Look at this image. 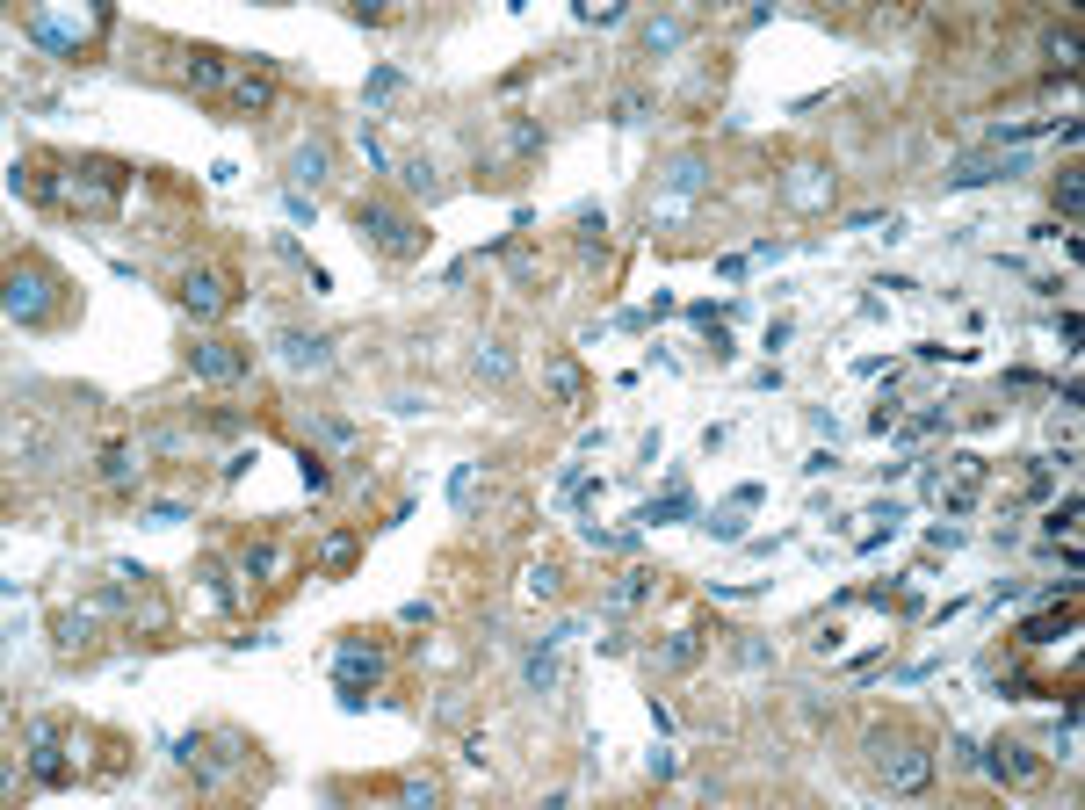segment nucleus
<instances>
[{"label": "nucleus", "mask_w": 1085, "mask_h": 810, "mask_svg": "<svg viewBox=\"0 0 1085 810\" xmlns=\"http://www.w3.org/2000/svg\"><path fill=\"white\" fill-rule=\"evenodd\" d=\"M138 478V449L131 442H109L102 449V485H131Z\"/></svg>", "instance_id": "obj_15"}, {"label": "nucleus", "mask_w": 1085, "mask_h": 810, "mask_svg": "<svg viewBox=\"0 0 1085 810\" xmlns=\"http://www.w3.org/2000/svg\"><path fill=\"white\" fill-rule=\"evenodd\" d=\"M984 181H999V167H991V160H970V167L948 174V189H984Z\"/></svg>", "instance_id": "obj_26"}, {"label": "nucleus", "mask_w": 1085, "mask_h": 810, "mask_svg": "<svg viewBox=\"0 0 1085 810\" xmlns=\"http://www.w3.org/2000/svg\"><path fill=\"white\" fill-rule=\"evenodd\" d=\"M355 550H362V536H355V528H333L319 565H326V572H348V565H355Z\"/></svg>", "instance_id": "obj_16"}, {"label": "nucleus", "mask_w": 1085, "mask_h": 810, "mask_svg": "<svg viewBox=\"0 0 1085 810\" xmlns=\"http://www.w3.org/2000/svg\"><path fill=\"white\" fill-rule=\"evenodd\" d=\"M695 659H702V637H695V630H673V637L659 644V666H666V673H688Z\"/></svg>", "instance_id": "obj_14"}, {"label": "nucleus", "mask_w": 1085, "mask_h": 810, "mask_svg": "<svg viewBox=\"0 0 1085 810\" xmlns=\"http://www.w3.org/2000/svg\"><path fill=\"white\" fill-rule=\"evenodd\" d=\"M796 174H803V181H789V196H796V203H825V174H818V167H796Z\"/></svg>", "instance_id": "obj_29"}, {"label": "nucleus", "mask_w": 1085, "mask_h": 810, "mask_svg": "<svg viewBox=\"0 0 1085 810\" xmlns=\"http://www.w3.org/2000/svg\"><path fill=\"white\" fill-rule=\"evenodd\" d=\"M87 637H95V608H80V615H66V622H58V651H80Z\"/></svg>", "instance_id": "obj_22"}, {"label": "nucleus", "mask_w": 1085, "mask_h": 810, "mask_svg": "<svg viewBox=\"0 0 1085 810\" xmlns=\"http://www.w3.org/2000/svg\"><path fill=\"white\" fill-rule=\"evenodd\" d=\"M1078 203H1085V189H1078V174H1057V210H1064V217H1078Z\"/></svg>", "instance_id": "obj_35"}, {"label": "nucleus", "mask_w": 1085, "mask_h": 810, "mask_svg": "<svg viewBox=\"0 0 1085 810\" xmlns=\"http://www.w3.org/2000/svg\"><path fill=\"white\" fill-rule=\"evenodd\" d=\"M1071 637V615H1035V622H1020V644H1057Z\"/></svg>", "instance_id": "obj_20"}, {"label": "nucleus", "mask_w": 1085, "mask_h": 810, "mask_svg": "<svg viewBox=\"0 0 1085 810\" xmlns=\"http://www.w3.org/2000/svg\"><path fill=\"white\" fill-rule=\"evenodd\" d=\"M333 680H340V702H348V709H362V695L384 680V659H377L369 644H348V651L333 659Z\"/></svg>", "instance_id": "obj_7"}, {"label": "nucleus", "mask_w": 1085, "mask_h": 810, "mask_svg": "<svg viewBox=\"0 0 1085 810\" xmlns=\"http://www.w3.org/2000/svg\"><path fill=\"white\" fill-rule=\"evenodd\" d=\"M767 659H774V651H767L760 637H746V644H738V666H767Z\"/></svg>", "instance_id": "obj_37"}, {"label": "nucleus", "mask_w": 1085, "mask_h": 810, "mask_svg": "<svg viewBox=\"0 0 1085 810\" xmlns=\"http://www.w3.org/2000/svg\"><path fill=\"white\" fill-rule=\"evenodd\" d=\"M550 391L565 398V405H579V398H586V377H579L572 362H550Z\"/></svg>", "instance_id": "obj_23"}, {"label": "nucleus", "mask_w": 1085, "mask_h": 810, "mask_svg": "<svg viewBox=\"0 0 1085 810\" xmlns=\"http://www.w3.org/2000/svg\"><path fill=\"white\" fill-rule=\"evenodd\" d=\"M1042 528H1049V536H1071V528H1078V492H1064V507H1049Z\"/></svg>", "instance_id": "obj_30"}, {"label": "nucleus", "mask_w": 1085, "mask_h": 810, "mask_svg": "<svg viewBox=\"0 0 1085 810\" xmlns=\"http://www.w3.org/2000/svg\"><path fill=\"white\" fill-rule=\"evenodd\" d=\"M666 181H673L680 196H688V189H702V181H709V167H702L695 152H688V160H673V174H666Z\"/></svg>", "instance_id": "obj_25"}, {"label": "nucleus", "mask_w": 1085, "mask_h": 810, "mask_svg": "<svg viewBox=\"0 0 1085 810\" xmlns=\"http://www.w3.org/2000/svg\"><path fill=\"white\" fill-rule=\"evenodd\" d=\"M326 167H333V152H326V145H297V160H290V189H297V196H304V189H319Z\"/></svg>", "instance_id": "obj_13"}, {"label": "nucleus", "mask_w": 1085, "mask_h": 810, "mask_svg": "<svg viewBox=\"0 0 1085 810\" xmlns=\"http://www.w3.org/2000/svg\"><path fill=\"white\" fill-rule=\"evenodd\" d=\"M22 745H29V767H37L44 789H66L73 774H80L66 753H58V745H66V724H58V716H29V724H22Z\"/></svg>", "instance_id": "obj_3"}, {"label": "nucleus", "mask_w": 1085, "mask_h": 810, "mask_svg": "<svg viewBox=\"0 0 1085 810\" xmlns=\"http://www.w3.org/2000/svg\"><path fill=\"white\" fill-rule=\"evenodd\" d=\"M507 152H514V160H536V152H543V131H536V123H514Z\"/></svg>", "instance_id": "obj_28"}, {"label": "nucleus", "mask_w": 1085, "mask_h": 810, "mask_svg": "<svg viewBox=\"0 0 1085 810\" xmlns=\"http://www.w3.org/2000/svg\"><path fill=\"white\" fill-rule=\"evenodd\" d=\"M58 283L44 268H8V319L15 326H51L58 319V297H51Z\"/></svg>", "instance_id": "obj_4"}, {"label": "nucleus", "mask_w": 1085, "mask_h": 810, "mask_svg": "<svg viewBox=\"0 0 1085 810\" xmlns=\"http://www.w3.org/2000/svg\"><path fill=\"white\" fill-rule=\"evenodd\" d=\"M471 492H478V463H456V478H449V500H456V507H471Z\"/></svg>", "instance_id": "obj_32"}, {"label": "nucleus", "mask_w": 1085, "mask_h": 810, "mask_svg": "<svg viewBox=\"0 0 1085 810\" xmlns=\"http://www.w3.org/2000/svg\"><path fill=\"white\" fill-rule=\"evenodd\" d=\"M275 348H283L290 369H333V340H319V333H297V326H290Z\"/></svg>", "instance_id": "obj_10"}, {"label": "nucleus", "mask_w": 1085, "mask_h": 810, "mask_svg": "<svg viewBox=\"0 0 1085 810\" xmlns=\"http://www.w3.org/2000/svg\"><path fill=\"white\" fill-rule=\"evenodd\" d=\"M297 463H304V485H312V492H326V485H333V471H326V456H319V449H304Z\"/></svg>", "instance_id": "obj_33"}, {"label": "nucleus", "mask_w": 1085, "mask_h": 810, "mask_svg": "<svg viewBox=\"0 0 1085 810\" xmlns=\"http://www.w3.org/2000/svg\"><path fill=\"white\" fill-rule=\"evenodd\" d=\"M637 521H651V528H666V521H695V492H688V485L673 478V485H666L659 500H651V507L637 514Z\"/></svg>", "instance_id": "obj_11"}, {"label": "nucleus", "mask_w": 1085, "mask_h": 810, "mask_svg": "<svg viewBox=\"0 0 1085 810\" xmlns=\"http://www.w3.org/2000/svg\"><path fill=\"white\" fill-rule=\"evenodd\" d=\"M398 803L427 810V803H434V782H427V774H406V782H398Z\"/></svg>", "instance_id": "obj_31"}, {"label": "nucleus", "mask_w": 1085, "mask_h": 810, "mask_svg": "<svg viewBox=\"0 0 1085 810\" xmlns=\"http://www.w3.org/2000/svg\"><path fill=\"white\" fill-rule=\"evenodd\" d=\"M398 174H406V189H427V196H434V167H427V160H406Z\"/></svg>", "instance_id": "obj_36"}, {"label": "nucleus", "mask_w": 1085, "mask_h": 810, "mask_svg": "<svg viewBox=\"0 0 1085 810\" xmlns=\"http://www.w3.org/2000/svg\"><path fill=\"white\" fill-rule=\"evenodd\" d=\"M1049 58H1057V66H1071V58H1078V37H1071V29H1064V37H1049Z\"/></svg>", "instance_id": "obj_38"}, {"label": "nucleus", "mask_w": 1085, "mask_h": 810, "mask_svg": "<svg viewBox=\"0 0 1085 810\" xmlns=\"http://www.w3.org/2000/svg\"><path fill=\"white\" fill-rule=\"evenodd\" d=\"M557 680H565V666H557V644H543L536 659H529V688H536V695H550Z\"/></svg>", "instance_id": "obj_18"}, {"label": "nucleus", "mask_w": 1085, "mask_h": 810, "mask_svg": "<svg viewBox=\"0 0 1085 810\" xmlns=\"http://www.w3.org/2000/svg\"><path fill=\"white\" fill-rule=\"evenodd\" d=\"M398 87H406V73H398V66H377V73H369V87H362V95H369V102H391Z\"/></svg>", "instance_id": "obj_24"}, {"label": "nucleus", "mask_w": 1085, "mask_h": 810, "mask_svg": "<svg viewBox=\"0 0 1085 810\" xmlns=\"http://www.w3.org/2000/svg\"><path fill=\"white\" fill-rule=\"evenodd\" d=\"M644 109H651V102H644V95H623V102H615V123H637V116H644Z\"/></svg>", "instance_id": "obj_39"}, {"label": "nucleus", "mask_w": 1085, "mask_h": 810, "mask_svg": "<svg viewBox=\"0 0 1085 810\" xmlns=\"http://www.w3.org/2000/svg\"><path fill=\"white\" fill-rule=\"evenodd\" d=\"M181 304H189L196 319H225V311L239 304V290H232L225 268H189V275H181Z\"/></svg>", "instance_id": "obj_5"}, {"label": "nucleus", "mask_w": 1085, "mask_h": 810, "mask_svg": "<svg viewBox=\"0 0 1085 810\" xmlns=\"http://www.w3.org/2000/svg\"><path fill=\"white\" fill-rule=\"evenodd\" d=\"M181 80H189V87H203V95H210V87H232V66H225V58H217V51H189V58H181Z\"/></svg>", "instance_id": "obj_12"}, {"label": "nucleus", "mask_w": 1085, "mask_h": 810, "mask_svg": "<svg viewBox=\"0 0 1085 810\" xmlns=\"http://www.w3.org/2000/svg\"><path fill=\"white\" fill-rule=\"evenodd\" d=\"M688 44V22H644V51L659 58V51H680Z\"/></svg>", "instance_id": "obj_19"}, {"label": "nucleus", "mask_w": 1085, "mask_h": 810, "mask_svg": "<svg viewBox=\"0 0 1085 810\" xmlns=\"http://www.w3.org/2000/svg\"><path fill=\"white\" fill-rule=\"evenodd\" d=\"M984 767L999 774V782H1020V789H1028L1035 774H1042V760H1035V753H1028V745H1020V738H999V745H991V760H984Z\"/></svg>", "instance_id": "obj_8"}, {"label": "nucleus", "mask_w": 1085, "mask_h": 810, "mask_svg": "<svg viewBox=\"0 0 1085 810\" xmlns=\"http://www.w3.org/2000/svg\"><path fill=\"white\" fill-rule=\"evenodd\" d=\"M868 745H876V774H883V789H890V796H919L926 782H934V753H926V745H912V738H897V745H890L883 731L868 738Z\"/></svg>", "instance_id": "obj_2"}, {"label": "nucleus", "mask_w": 1085, "mask_h": 810, "mask_svg": "<svg viewBox=\"0 0 1085 810\" xmlns=\"http://www.w3.org/2000/svg\"><path fill=\"white\" fill-rule=\"evenodd\" d=\"M478 377H485V384H507V377H514V355L500 348V340H485V348H478Z\"/></svg>", "instance_id": "obj_21"}, {"label": "nucleus", "mask_w": 1085, "mask_h": 810, "mask_svg": "<svg viewBox=\"0 0 1085 810\" xmlns=\"http://www.w3.org/2000/svg\"><path fill=\"white\" fill-rule=\"evenodd\" d=\"M355 232L377 246L384 261H413L420 246H427V232L413 225V217H406V210H391V203H377V196H362V203H355Z\"/></svg>", "instance_id": "obj_1"}, {"label": "nucleus", "mask_w": 1085, "mask_h": 810, "mask_svg": "<svg viewBox=\"0 0 1085 810\" xmlns=\"http://www.w3.org/2000/svg\"><path fill=\"white\" fill-rule=\"evenodd\" d=\"M239 572H246V579H275V572H283V550H275V543H246Z\"/></svg>", "instance_id": "obj_17"}, {"label": "nucleus", "mask_w": 1085, "mask_h": 810, "mask_svg": "<svg viewBox=\"0 0 1085 810\" xmlns=\"http://www.w3.org/2000/svg\"><path fill=\"white\" fill-rule=\"evenodd\" d=\"M601 232H608V217L601 210H579V246H586V254L601 246Z\"/></svg>", "instance_id": "obj_34"}, {"label": "nucleus", "mask_w": 1085, "mask_h": 810, "mask_svg": "<svg viewBox=\"0 0 1085 810\" xmlns=\"http://www.w3.org/2000/svg\"><path fill=\"white\" fill-rule=\"evenodd\" d=\"M529 594H536V601H557V594H565V572H557V565H536V572H529Z\"/></svg>", "instance_id": "obj_27"}, {"label": "nucleus", "mask_w": 1085, "mask_h": 810, "mask_svg": "<svg viewBox=\"0 0 1085 810\" xmlns=\"http://www.w3.org/2000/svg\"><path fill=\"white\" fill-rule=\"evenodd\" d=\"M189 369H196L203 384H239L246 369H254V355H246L239 340H196V348H189Z\"/></svg>", "instance_id": "obj_6"}, {"label": "nucleus", "mask_w": 1085, "mask_h": 810, "mask_svg": "<svg viewBox=\"0 0 1085 810\" xmlns=\"http://www.w3.org/2000/svg\"><path fill=\"white\" fill-rule=\"evenodd\" d=\"M232 109L239 116H268L275 109V73L261 66V73H232Z\"/></svg>", "instance_id": "obj_9"}]
</instances>
